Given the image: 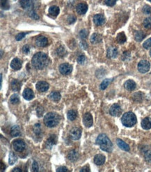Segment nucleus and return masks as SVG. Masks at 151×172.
<instances>
[{"instance_id": "obj_1", "label": "nucleus", "mask_w": 151, "mask_h": 172, "mask_svg": "<svg viewBox=\"0 0 151 172\" xmlns=\"http://www.w3.org/2000/svg\"><path fill=\"white\" fill-rule=\"evenodd\" d=\"M31 64L36 69L42 70L49 64V58L45 53L38 52L32 58Z\"/></svg>"}, {"instance_id": "obj_2", "label": "nucleus", "mask_w": 151, "mask_h": 172, "mask_svg": "<svg viewBox=\"0 0 151 172\" xmlns=\"http://www.w3.org/2000/svg\"><path fill=\"white\" fill-rule=\"evenodd\" d=\"M96 143L100 146V148L106 152H111L113 144L109 137L105 134H100L96 139Z\"/></svg>"}, {"instance_id": "obj_3", "label": "nucleus", "mask_w": 151, "mask_h": 172, "mask_svg": "<svg viewBox=\"0 0 151 172\" xmlns=\"http://www.w3.org/2000/svg\"><path fill=\"white\" fill-rule=\"evenodd\" d=\"M59 122V116L55 112H49L44 117V123L47 127L54 128Z\"/></svg>"}, {"instance_id": "obj_4", "label": "nucleus", "mask_w": 151, "mask_h": 172, "mask_svg": "<svg viewBox=\"0 0 151 172\" xmlns=\"http://www.w3.org/2000/svg\"><path fill=\"white\" fill-rule=\"evenodd\" d=\"M121 121L123 125L125 127H132L137 123V120L136 115L131 111H129L123 115Z\"/></svg>"}, {"instance_id": "obj_5", "label": "nucleus", "mask_w": 151, "mask_h": 172, "mask_svg": "<svg viewBox=\"0 0 151 172\" xmlns=\"http://www.w3.org/2000/svg\"><path fill=\"white\" fill-rule=\"evenodd\" d=\"M150 64L146 60H142L138 64V71L141 73H146L150 71Z\"/></svg>"}, {"instance_id": "obj_6", "label": "nucleus", "mask_w": 151, "mask_h": 172, "mask_svg": "<svg viewBox=\"0 0 151 172\" xmlns=\"http://www.w3.org/2000/svg\"><path fill=\"white\" fill-rule=\"evenodd\" d=\"M58 69H59V72L62 75H69L72 72V71H73V66L67 63L62 64L59 66Z\"/></svg>"}, {"instance_id": "obj_7", "label": "nucleus", "mask_w": 151, "mask_h": 172, "mask_svg": "<svg viewBox=\"0 0 151 172\" xmlns=\"http://www.w3.org/2000/svg\"><path fill=\"white\" fill-rule=\"evenodd\" d=\"M13 146L15 151L17 152H20L25 148V143L22 139H17L13 143Z\"/></svg>"}, {"instance_id": "obj_8", "label": "nucleus", "mask_w": 151, "mask_h": 172, "mask_svg": "<svg viewBox=\"0 0 151 172\" xmlns=\"http://www.w3.org/2000/svg\"><path fill=\"white\" fill-rule=\"evenodd\" d=\"M109 113L113 116H118L121 114L122 109L118 104H114L109 109Z\"/></svg>"}, {"instance_id": "obj_9", "label": "nucleus", "mask_w": 151, "mask_h": 172, "mask_svg": "<svg viewBox=\"0 0 151 172\" xmlns=\"http://www.w3.org/2000/svg\"><path fill=\"white\" fill-rule=\"evenodd\" d=\"M20 4L22 9L25 10L31 11L33 8V0H20Z\"/></svg>"}, {"instance_id": "obj_10", "label": "nucleus", "mask_w": 151, "mask_h": 172, "mask_svg": "<svg viewBox=\"0 0 151 172\" xmlns=\"http://www.w3.org/2000/svg\"><path fill=\"white\" fill-rule=\"evenodd\" d=\"M83 123L86 128H90L93 126V119L92 115L90 113H86L83 117Z\"/></svg>"}, {"instance_id": "obj_11", "label": "nucleus", "mask_w": 151, "mask_h": 172, "mask_svg": "<svg viewBox=\"0 0 151 172\" xmlns=\"http://www.w3.org/2000/svg\"><path fill=\"white\" fill-rule=\"evenodd\" d=\"M70 136L73 140H78L82 136V130L78 128H73L70 132Z\"/></svg>"}, {"instance_id": "obj_12", "label": "nucleus", "mask_w": 151, "mask_h": 172, "mask_svg": "<svg viewBox=\"0 0 151 172\" xmlns=\"http://www.w3.org/2000/svg\"><path fill=\"white\" fill-rule=\"evenodd\" d=\"M36 87L39 92H45L49 88V84L45 81H39L37 82Z\"/></svg>"}, {"instance_id": "obj_13", "label": "nucleus", "mask_w": 151, "mask_h": 172, "mask_svg": "<svg viewBox=\"0 0 151 172\" xmlns=\"http://www.w3.org/2000/svg\"><path fill=\"white\" fill-rule=\"evenodd\" d=\"M36 45L40 48H44L48 45V40L46 37L41 36L36 40Z\"/></svg>"}, {"instance_id": "obj_14", "label": "nucleus", "mask_w": 151, "mask_h": 172, "mask_svg": "<svg viewBox=\"0 0 151 172\" xmlns=\"http://www.w3.org/2000/svg\"><path fill=\"white\" fill-rule=\"evenodd\" d=\"M23 98L27 101H31L34 98V93L32 91L31 88H27L24 90L23 93H22Z\"/></svg>"}, {"instance_id": "obj_15", "label": "nucleus", "mask_w": 151, "mask_h": 172, "mask_svg": "<svg viewBox=\"0 0 151 172\" xmlns=\"http://www.w3.org/2000/svg\"><path fill=\"white\" fill-rule=\"evenodd\" d=\"M22 64L21 60L19 59L18 58H15L11 61V67L14 71H18V70H20L22 68Z\"/></svg>"}, {"instance_id": "obj_16", "label": "nucleus", "mask_w": 151, "mask_h": 172, "mask_svg": "<svg viewBox=\"0 0 151 172\" xmlns=\"http://www.w3.org/2000/svg\"><path fill=\"white\" fill-rule=\"evenodd\" d=\"M93 22L95 25L101 26L105 22V18L101 14H97L93 17Z\"/></svg>"}, {"instance_id": "obj_17", "label": "nucleus", "mask_w": 151, "mask_h": 172, "mask_svg": "<svg viewBox=\"0 0 151 172\" xmlns=\"http://www.w3.org/2000/svg\"><path fill=\"white\" fill-rule=\"evenodd\" d=\"M76 9L78 14L84 15L88 10V5L85 3H80L77 4Z\"/></svg>"}, {"instance_id": "obj_18", "label": "nucleus", "mask_w": 151, "mask_h": 172, "mask_svg": "<svg viewBox=\"0 0 151 172\" xmlns=\"http://www.w3.org/2000/svg\"><path fill=\"white\" fill-rule=\"evenodd\" d=\"M118 56V50L115 47H109L107 50V57L114 59Z\"/></svg>"}, {"instance_id": "obj_19", "label": "nucleus", "mask_w": 151, "mask_h": 172, "mask_svg": "<svg viewBox=\"0 0 151 172\" xmlns=\"http://www.w3.org/2000/svg\"><path fill=\"white\" fill-rule=\"evenodd\" d=\"M105 156L103 154H98L96 155L94 158V162L97 165H103V164L105 162Z\"/></svg>"}, {"instance_id": "obj_20", "label": "nucleus", "mask_w": 151, "mask_h": 172, "mask_svg": "<svg viewBox=\"0 0 151 172\" xmlns=\"http://www.w3.org/2000/svg\"><path fill=\"white\" fill-rule=\"evenodd\" d=\"M60 9L58 6H52L50 7L48 10L49 15L52 17H56L59 14Z\"/></svg>"}, {"instance_id": "obj_21", "label": "nucleus", "mask_w": 151, "mask_h": 172, "mask_svg": "<svg viewBox=\"0 0 151 172\" xmlns=\"http://www.w3.org/2000/svg\"><path fill=\"white\" fill-rule=\"evenodd\" d=\"M141 126L144 130H150L151 128V118L146 117L143 118L141 121Z\"/></svg>"}, {"instance_id": "obj_22", "label": "nucleus", "mask_w": 151, "mask_h": 172, "mask_svg": "<svg viewBox=\"0 0 151 172\" xmlns=\"http://www.w3.org/2000/svg\"><path fill=\"white\" fill-rule=\"evenodd\" d=\"M124 86L125 88L128 91H133L134 89H135L137 85H136L135 82H134L132 79H129V80L126 81V82H125Z\"/></svg>"}, {"instance_id": "obj_23", "label": "nucleus", "mask_w": 151, "mask_h": 172, "mask_svg": "<svg viewBox=\"0 0 151 172\" xmlns=\"http://www.w3.org/2000/svg\"><path fill=\"white\" fill-rule=\"evenodd\" d=\"M116 143H117V145H118V146L119 147L120 149H122V150H123L125 151H130V148L129 145H128L127 143H126L125 141L121 140V139H117Z\"/></svg>"}, {"instance_id": "obj_24", "label": "nucleus", "mask_w": 151, "mask_h": 172, "mask_svg": "<svg viewBox=\"0 0 151 172\" xmlns=\"http://www.w3.org/2000/svg\"><path fill=\"white\" fill-rule=\"evenodd\" d=\"M68 158L72 162L77 161L79 158L78 152L75 150H72L71 151H70L68 155Z\"/></svg>"}, {"instance_id": "obj_25", "label": "nucleus", "mask_w": 151, "mask_h": 172, "mask_svg": "<svg viewBox=\"0 0 151 172\" xmlns=\"http://www.w3.org/2000/svg\"><path fill=\"white\" fill-rule=\"evenodd\" d=\"M102 36L99 34H93V35L90 37V43H93V44H97V43H100L102 41Z\"/></svg>"}, {"instance_id": "obj_26", "label": "nucleus", "mask_w": 151, "mask_h": 172, "mask_svg": "<svg viewBox=\"0 0 151 172\" xmlns=\"http://www.w3.org/2000/svg\"><path fill=\"white\" fill-rule=\"evenodd\" d=\"M49 98L52 101L58 102L61 99V94L58 91H53L49 95Z\"/></svg>"}, {"instance_id": "obj_27", "label": "nucleus", "mask_w": 151, "mask_h": 172, "mask_svg": "<svg viewBox=\"0 0 151 172\" xmlns=\"http://www.w3.org/2000/svg\"><path fill=\"white\" fill-rule=\"evenodd\" d=\"M21 88V82H19L18 79H14L11 82V88L15 91H18Z\"/></svg>"}, {"instance_id": "obj_28", "label": "nucleus", "mask_w": 151, "mask_h": 172, "mask_svg": "<svg viewBox=\"0 0 151 172\" xmlns=\"http://www.w3.org/2000/svg\"><path fill=\"white\" fill-rule=\"evenodd\" d=\"M21 134V131H20V128L18 126H14L11 128V135L12 137H18Z\"/></svg>"}, {"instance_id": "obj_29", "label": "nucleus", "mask_w": 151, "mask_h": 172, "mask_svg": "<svg viewBox=\"0 0 151 172\" xmlns=\"http://www.w3.org/2000/svg\"><path fill=\"white\" fill-rule=\"evenodd\" d=\"M145 37H146V35L143 31H137L135 33V39L137 42H141V41H143V39H144Z\"/></svg>"}, {"instance_id": "obj_30", "label": "nucleus", "mask_w": 151, "mask_h": 172, "mask_svg": "<svg viewBox=\"0 0 151 172\" xmlns=\"http://www.w3.org/2000/svg\"><path fill=\"white\" fill-rule=\"evenodd\" d=\"M116 39L118 43H120V44H123V43L125 42L126 40H127V38H126V36L124 34V32H120V33L118 34V36H117Z\"/></svg>"}, {"instance_id": "obj_31", "label": "nucleus", "mask_w": 151, "mask_h": 172, "mask_svg": "<svg viewBox=\"0 0 151 172\" xmlns=\"http://www.w3.org/2000/svg\"><path fill=\"white\" fill-rule=\"evenodd\" d=\"M56 143V138L54 135L50 136V138H48V140L46 141V146L48 147H51L55 144Z\"/></svg>"}, {"instance_id": "obj_32", "label": "nucleus", "mask_w": 151, "mask_h": 172, "mask_svg": "<svg viewBox=\"0 0 151 172\" xmlns=\"http://www.w3.org/2000/svg\"><path fill=\"white\" fill-rule=\"evenodd\" d=\"M143 94L141 92L135 93L133 95V97H132L134 101H135V102H137V103H141V102L143 101Z\"/></svg>"}, {"instance_id": "obj_33", "label": "nucleus", "mask_w": 151, "mask_h": 172, "mask_svg": "<svg viewBox=\"0 0 151 172\" xmlns=\"http://www.w3.org/2000/svg\"><path fill=\"white\" fill-rule=\"evenodd\" d=\"M18 160V157L15 155L14 153H10L9 158V163L10 165H13Z\"/></svg>"}, {"instance_id": "obj_34", "label": "nucleus", "mask_w": 151, "mask_h": 172, "mask_svg": "<svg viewBox=\"0 0 151 172\" xmlns=\"http://www.w3.org/2000/svg\"><path fill=\"white\" fill-rule=\"evenodd\" d=\"M113 81V79H105L103 81V82L100 84V88L102 90H105L107 86H109V84Z\"/></svg>"}, {"instance_id": "obj_35", "label": "nucleus", "mask_w": 151, "mask_h": 172, "mask_svg": "<svg viewBox=\"0 0 151 172\" xmlns=\"http://www.w3.org/2000/svg\"><path fill=\"white\" fill-rule=\"evenodd\" d=\"M56 54H57L58 56L63 57L66 54V49L63 46H60L56 49Z\"/></svg>"}, {"instance_id": "obj_36", "label": "nucleus", "mask_w": 151, "mask_h": 172, "mask_svg": "<svg viewBox=\"0 0 151 172\" xmlns=\"http://www.w3.org/2000/svg\"><path fill=\"white\" fill-rule=\"evenodd\" d=\"M68 118L69 119L70 121H74L75 118H77V112L75 110H70L68 112Z\"/></svg>"}, {"instance_id": "obj_37", "label": "nucleus", "mask_w": 151, "mask_h": 172, "mask_svg": "<svg viewBox=\"0 0 151 172\" xmlns=\"http://www.w3.org/2000/svg\"><path fill=\"white\" fill-rule=\"evenodd\" d=\"M10 101L13 105H16V104H18L20 103V98H19L18 94H14V95L11 96Z\"/></svg>"}, {"instance_id": "obj_38", "label": "nucleus", "mask_w": 151, "mask_h": 172, "mask_svg": "<svg viewBox=\"0 0 151 172\" xmlns=\"http://www.w3.org/2000/svg\"><path fill=\"white\" fill-rule=\"evenodd\" d=\"M143 26L146 28V29H150L151 28V17L147 18L143 21Z\"/></svg>"}, {"instance_id": "obj_39", "label": "nucleus", "mask_w": 151, "mask_h": 172, "mask_svg": "<svg viewBox=\"0 0 151 172\" xmlns=\"http://www.w3.org/2000/svg\"><path fill=\"white\" fill-rule=\"evenodd\" d=\"M88 36V31L86 29H82L80 31V37L81 39L84 40Z\"/></svg>"}, {"instance_id": "obj_40", "label": "nucleus", "mask_w": 151, "mask_h": 172, "mask_svg": "<svg viewBox=\"0 0 151 172\" xmlns=\"http://www.w3.org/2000/svg\"><path fill=\"white\" fill-rule=\"evenodd\" d=\"M143 47L145 49H146V50H148V49H150L151 48V38L148 39V40H146V41L143 43Z\"/></svg>"}, {"instance_id": "obj_41", "label": "nucleus", "mask_w": 151, "mask_h": 172, "mask_svg": "<svg viewBox=\"0 0 151 172\" xmlns=\"http://www.w3.org/2000/svg\"><path fill=\"white\" fill-rule=\"evenodd\" d=\"M143 12L146 15H150L151 14V7L148 5H145L143 7Z\"/></svg>"}, {"instance_id": "obj_42", "label": "nucleus", "mask_w": 151, "mask_h": 172, "mask_svg": "<svg viewBox=\"0 0 151 172\" xmlns=\"http://www.w3.org/2000/svg\"><path fill=\"white\" fill-rule=\"evenodd\" d=\"M1 8L4 9H9V4L8 3V0H1Z\"/></svg>"}, {"instance_id": "obj_43", "label": "nucleus", "mask_w": 151, "mask_h": 172, "mask_svg": "<svg viewBox=\"0 0 151 172\" xmlns=\"http://www.w3.org/2000/svg\"><path fill=\"white\" fill-rule=\"evenodd\" d=\"M144 158L148 162H151V151H147L144 154Z\"/></svg>"}, {"instance_id": "obj_44", "label": "nucleus", "mask_w": 151, "mask_h": 172, "mask_svg": "<svg viewBox=\"0 0 151 172\" xmlns=\"http://www.w3.org/2000/svg\"><path fill=\"white\" fill-rule=\"evenodd\" d=\"M116 3V0H105V4L108 6H114Z\"/></svg>"}, {"instance_id": "obj_45", "label": "nucleus", "mask_w": 151, "mask_h": 172, "mask_svg": "<svg viewBox=\"0 0 151 172\" xmlns=\"http://www.w3.org/2000/svg\"><path fill=\"white\" fill-rule=\"evenodd\" d=\"M29 16L31 17V18L35 19V20H38V19L39 18L38 16L36 13H35V11H33V10L29 11Z\"/></svg>"}, {"instance_id": "obj_46", "label": "nucleus", "mask_w": 151, "mask_h": 172, "mask_svg": "<svg viewBox=\"0 0 151 172\" xmlns=\"http://www.w3.org/2000/svg\"><path fill=\"white\" fill-rule=\"evenodd\" d=\"M26 34H27L24 33V32H22V33L18 34L16 35V41H21L22 39H24V36H26Z\"/></svg>"}, {"instance_id": "obj_47", "label": "nucleus", "mask_w": 151, "mask_h": 172, "mask_svg": "<svg viewBox=\"0 0 151 172\" xmlns=\"http://www.w3.org/2000/svg\"><path fill=\"white\" fill-rule=\"evenodd\" d=\"M130 58V53L129 52H125L123 53V55L122 56V59L123 61H127Z\"/></svg>"}, {"instance_id": "obj_48", "label": "nucleus", "mask_w": 151, "mask_h": 172, "mask_svg": "<svg viewBox=\"0 0 151 172\" xmlns=\"http://www.w3.org/2000/svg\"><path fill=\"white\" fill-rule=\"evenodd\" d=\"M86 58H85L84 55H80L77 57V62L80 64H84Z\"/></svg>"}, {"instance_id": "obj_49", "label": "nucleus", "mask_w": 151, "mask_h": 172, "mask_svg": "<svg viewBox=\"0 0 151 172\" xmlns=\"http://www.w3.org/2000/svg\"><path fill=\"white\" fill-rule=\"evenodd\" d=\"M75 21H76V18L74 16H69L68 18V22L69 24H73Z\"/></svg>"}, {"instance_id": "obj_50", "label": "nucleus", "mask_w": 151, "mask_h": 172, "mask_svg": "<svg viewBox=\"0 0 151 172\" xmlns=\"http://www.w3.org/2000/svg\"><path fill=\"white\" fill-rule=\"evenodd\" d=\"M32 169H33V171H38V164L37 162L33 161V164H32Z\"/></svg>"}, {"instance_id": "obj_51", "label": "nucleus", "mask_w": 151, "mask_h": 172, "mask_svg": "<svg viewBox=\"0 0 151 172\" xmlns=\"http://www.w3.org/2000/svg\"><path fill=\"white\" fill-rule=\"evenodd\" d=\"M29 50H30V48L28 45H25L23 48H22V52H23L24 54H28V53L29 52Z\"/></svg>"}, {"instance_id": "obj_52", "label": "nucleus", "mask_w": 151, "mask_h": 172, "mask_svg": "<svg viewBox=\"0 0 151 172\" xmlns=\"http://www.w3.org/2000/svg\"><path fill=\"white\" fill-rule=\"evenodd\" d=\"M56 171L57 172H65V171H69V170L67 169L66 167H61L59 168H58L57 169H56Z\"/></svg>"}, {"instance_id": "obj_53", "label": "nucleus", "mask_w": 151, "mask_h": 172, "mask_svg": "<svg viewBox=\"0 0 151 172\" xmlns=\"http://www.w3.org/2000/svg\"><path fill=\"white\" fill-rule=\"evenodd\" d=\"M90 170L89 169V167H88V166H85V167H84L82 168V169L80 170V171H85V172H87V171H90Z\"/></svg>"}, {"instance_id": "obj_54", "label": "nucleus", "mask_w": 151, "mask_h": 172, "mask_svg": "<svg viewBox=\"0 0 151 172\" xmlns=\"http://www.w3.org/2000/svg\"><path fill=\"white\" fill-rule=\"evenodd\" d=\"M81 46H82L84 49H86L88 48V44L86 42H82L81 43Z\"/></svg>"}, {"instance_id": "obj_55", "label": "nucleus", "mask_w": 151, "mask_h": 172, "mask_svg": "<svg viewBox=\"0 0 151 172\" xmlns=\"http://www.w3.org/2000/svg\"><path fill=\"white\" fill-rule=\"evenodd\" d=\"M20 171H22V170L19 169V168H16V169L12 170V172H20Z\"/></svg>"}, {"instance_id": "obj_56", "label": "nucleus", "mask_w": 151, "mask_h": 172, "mask_svg": "<svg viewBox=\"0 0 151 172\" xmlns=\"http://www.w3.org/2000/svg\"><path fill=\"white\" fill-rule=\"evenodd\" d=\"M1 83H2V75L1 74V82H0V86L1 87Z\"/></svg>"}, {"instance_id": "obj_57", "label": "nucleus", "mask_w": 151, "mask_h": 172, "mask_svg": "<svg viewBox=\"0 0 151 172\" xmlns=\"http://www.w3.org/2000/svg\"><path fill=\"white\" fill-rule=\"evenodd\" d=\"M150 56H151V50H150Z\"/></svg>"}, {"instance_id": "obj_58", "label": "nucleus", "mask_w": 151, "mask_h": 172, "mask_svg": "<svg viewBox=\"0 0 151 172\" xmlns=\"http://www.w3.org/2000/svg\"><path fill=\"white\" fill-rule=\"evenodd\" d=\"M148 1H150V2H151V0H148Z\"/></svg>"}]
</instances>
